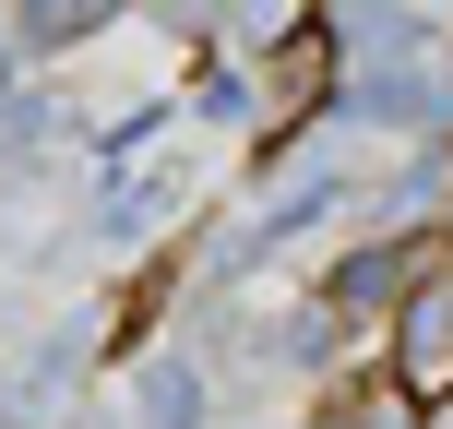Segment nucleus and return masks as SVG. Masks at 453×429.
<instances>
[{
    "label": "nucleus",
    "instance_id": "1",
    "mask_svg": "<svg viewBox=\"0 0 453 429\" xmlns=\"http://www.w3.org/2000/svg\"><path fill=\"white\" fill-rule=\"evenodd\" d=\"M382 370L418 406H453V239L406 274V298L382 310Z\"/></svg>",
    "mask_w": 453,
    "mask_h": 429
},
{
    "label": "nucleus",
    "instance_id": "2",
    "mask_svg": "<svg viewBox=\"0 0 453 429\" xmlns=\"http://www.w3.org/2000/svg\"><path fill=\"white\" fill-rule=\"evenodd\" d=\"M430 263V250L418 239H382V250H358V263L334 274V287H322V322H382L394 298H406V274Z\"/></svg>",
    "mask_w": 453,
    "mask_h": 429
},
{
    "label": "nucleus",
    "instance_id": "3",
    "mask_svg": "<svg viewBox=\"0 0 453 429\" xmlns=\"http://www.w3.org/2000/svg\"><path fill=\"white\" fill-rule=\"evenodd\" d=\"M322 429H430V406H418L394 370H370V382H346L334 406H322Z\"/></svg>",
    "mask_w": 453,
    "mask_h": 429
},
{
    "label": "nucleus",
    "instance_id": "4",
    "mask_svg": "<svg viewBox=\"0 0 453 429\" xmlns=\"http://www.w3.org/2000/svg\"><path fill=\"white\" fill-rule=\"evenodd\" d=\"M132 418H143V429H203V370H180V358H167V370H143Z\"/></svg>",
    "mask_w": 453,
    "mask_h": 429
}]
</instances>
